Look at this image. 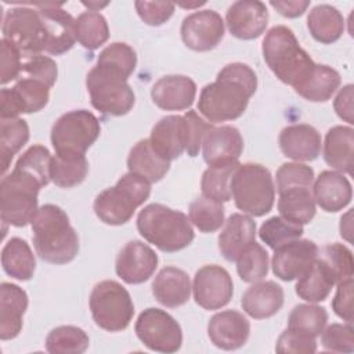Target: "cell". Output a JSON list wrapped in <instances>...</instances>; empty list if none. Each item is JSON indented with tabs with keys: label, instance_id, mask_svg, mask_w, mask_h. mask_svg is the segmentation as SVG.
<instances>
[{
	"label": "cell",
	"instance_id": "1",
	"mask_svg": "<svg viewBox=\"0 0 354 354\" xmlns=\"http://www.w3.org/2000/svg\"><path fill=\"white\" fill-rule=\"evenodd\" d=\"M256 88L257 76L249 65L228 64L217 73L213 83L201 90L198 111L210 123L235 120L246 111Z\"/></svg>",
	"mask_w": 354,
	"mask_h": 354
},
{
	"label": "cell",
	"instance_id": "2",
	"mask_svg": "<svg viewBox=\"0 0 354 354\" xmlns=\"http://www.w3.org/2000/svg\"><path fill=\"white\" fill-rule=\"evenodd\" d=\"M32 241L39 257L51 264L71 263L79 252V236L68 214L57 205L39 207L32 220Z\"/></svg>",
	"mask_w": 354,
	"mask_h": 354
},
{
	"label": "cell",
	"instance_id": "3",
	"mask_svg": "<svg viewBox=\"0 0 354 354\" xmlns=\"http://www.w3.org/2000/svg\"><path fill=\"white\" fill-rule=\"evenodd\" d=\"M261 51L271 72L293 88L310 75L315 65L299 44L293 30L285 25H277L266 33Z\"/></svg>",
	"mask_w": 354,
	"mask_h": 354
},
{
	"label": "cell",
	"instance_id": "4",
	"mask_svg": "<svg viewBox=\"0 0 354 354\" xmlns=\"http://www.w3.org/2000/svg\"><path fill=\"white\" fill-rule=\"evenodd\" d=\"M137 230L147 242L166 253L185 249L195 238L189 217L162 203L147 205L138 213Z\"/></svg>",
	"mask_w": 354,
	"mask_h": 354
},
{
	"label": "cell",
	"instance_id": "5",
	"mask_svg": "<svg viewBox=\"0 0 354 354\" xmlns=\"http://www.w3.org/2000/svg\"><path fill=\"white\" fill-rule=\"evenodd\" d=\"M151 195V183L134 174H123L113 187L101 191L93 203L95 216L108 225L126 224Z\"/></svg>",
	"mask_w": 354,
	"mask_h": 354
},
{
	"label": "cell",
	"instance_id": "6",
	"mask_svg": "<svg viewBox=\"0 0 354 354\" xmlns=\"http://www.w3.org/2000/svg\"><path fill=\"white\" fill-rule=\"evenodd\" d=\"M231 198L243 213L261 217L271 212L275 185L267 167L259 163L239 165L231 180Z\"/></svg>",
	"mask_w": 354,
	"mask_h": 354
},
{
	"label": "cell",
	"instance_id": "7",
	"mask_svg": "<svg viewBox=\"0 0 354 354\" xmlns=\"http://www.w3.org/2000/svg\"><path fill=\"white\" fill-rule=\"evenodd\" d=\"M43 183L17 167L1 178L0 183V214L3 224L25 227L35 218L37 195Z\"/></svg>",
	"mask_w": 354,
	"mask_h": 354
},
{
	"label": "cell",
	"instance_id": "8",
	"mask_svg": "<svg viewBox=\"0 0 354 354\" xmlns=\"http://www.w3.org/2000/svg\"><path fill=\"white\" fill-rule=\"evenodd\" d=\"M86 87L91 105L106 115L123 116L136 102V95L127 77L108 66L95 65L86 76Z\"/></svg>",
	"mask_w": 354,
	"mask_h": 354
},
{
	"label": "cell",
	"instance_id": "9",
	"mask_svg": "<svg viewBox=\"0 0 354 354\" xmlns=\"http://www.w3.org/2000/svg\"><path fill=\"white\" fill-rule=\"evenodd\" d=\"M88 306L95 325L108 332L124 330L134 315L130 293L112 279L101 281L93 288Z\"/></svg>",
	"mask_w": 354,
	"mask_h": 354
},
{
	"label": "cell",
	"instance_id": "10",
	"mask_svg": "<svg viewBox=\"0 0 354 354\" xmlns=\"http://www.w3.org/2000/svg\"><path fill=\"white\" fill-rule=\"evenodd\" d=\"M101 126L94 113L75 109L61 115L51 127V144L55 155L79 156L97 141Z\"/></svg>",
	"mask_w": 354,
	"mask_h": 354
},
{
	"label": "cell",
	"instance_id": "11",
	"mask_svg": "<svg viewBox=\"0 0 354 354\" xmlns=\"http://www.w3.org/2000/svg\"><path fill=\"white\" fill-rule=\"evenodd\" d=\"M3 39L10 41L22 57L46 53L47 29L37 4L33 7H14L3 18Z\"/></svg>",
	"mask_w": 354,
	"mask_h": 354
},
{
	"label": "cell",
	"instance_id": "12",
	"mask_svg": "<svg viewBox=\"0 0 354 354\" xmlns=\"http://www.w3.org/2000/svg\"><path fill=\"white\" fill-rule=\"evenodd\" d=\"M134 330L140 342L152 351L176 353L183 344L180 324L160 308H145L138 315Z\"/></svg>",
	"mask_w": 354,
	"mask_h": 354
},
{
	"label": "cell",
	"instance_id": "13",
	"mask_svg": "<svg viewBox=\"0 0 354 354\" xmlns=\"http://www.w3.org/2000/svg\"><path fill=\"white\" fill-rule=\"evenodd\" d=\"M50 86L41 80L19 76L11 88L0 91V119L41 111L50 100Z\"/></svg>",
	"mask_w": 354,
	"mask_h": 354
},
{
	"label": "cell",
	"instance_id": "14",
	"mask_svg": "<svg viewBox=\"0 0 354 354\" xmlns=\"http://www.w3.org/2000/svg\"><path fill=\"white\" fill-rule=\"evenodd\" d=\"M192 293L199 307L205 310H218L231 301L234 282L225 268L217 264H207L195 272Z\"/></svg>",
	"mask_w": 354,
	"mask_h": 354
},
{
	"label": "cell",
	"instance_id": "15",
	"mask_svg": "<svg viewBox=\"0 0 354 354\" xmlns=\"http://www.w3.org/2000/svg\"><path fill=\"white\" fill-rule=\"evenodd\" d=\"M181 39L194 51H210L224 37V21L213 10L195 11L187 15L181 24Z\"/></svg>",
	"mask_w": 354,
	"mask_h": 354
},
{
	"label": "cell",
	"instance_id": "16",
	"mask_svg": "<svg viewBox=\"0 0 354 354\" xmlns=\"http://www.w3.org/2000/svg\"><path fill=\"white\" fill-rule=\"evenodd\" d=\"M319 248L310 239H295L274 250L272 272L281 281L290 282L306 274L314 264Z\"/></svg>",
	"mask_w": 354,
	"mask_h": 354
},
{
	"label": "cell",
	"instance_id": "17",
	"mask_svg": "<svg viewBox=\"0 0 354 354\" xmlns=\"http://www.w3.org/2000/svg\"><path fill=\"white\" fill-rule=\"evenodd\" d=\"M158 261V254L151 246L141 241H130L120 249L115 261V271L123 282L138 285L153 275Z\"/></svg>",
	"mask_w": 354,
	"mask_h": 354
},
{
	"label": "cell",
	"instance_id": "18",
	"mask_svg": "<svg viewBox=\"0 0 354 354\" xmlns=\"http://www.w3.org/2000/svg\"><path fill=\"white\" fill-rule=\"evenodd\" d=\"M230 33L241 40L259 37L268 25V11L263 1L239 0L232 3L225 14Z\"/></svg>",
	"mask_w": 354,
	"mask_h": 354
},
{
	"label": "cell",
	"instance_id": "19",
	"mask_svg": "<svg viewBox=\"0 0 354 354\" xmlns=\"http://www.w3.org/2000/svg\"><path fill=\"white\" fill-rule=\"evenodd\" d=\"M250 335L248 318L236 310H224L214 314L207 324L210 342L221 350H238L246 344Z\"/></svg>",
	"mask_w": 354,
	"mask_h": 354
},
{
	"label": "cell",
	"instance_id": "20",
	"mask_svg": "<svg viewBox=\"0 0 354 354\" xmlns=\"http://www.w3.org/2000/svg\"><path fill=\"white\" fill-rule=\"evenodd\" d=\"M46 22L47 48L51 55H61L69 51L76 41V19L62 8V4H37Z\"/></svg>",
	"mask_w": 354,
	"mask_h": 354
},
{
	"label": "cell",
	"instance_id": "21",
	"mask_svg": "<svg viewBox=\"0 0 354 354\" xmlns=\"http://www.w3.org/2000/svg\"><path fill=\"white\" fill-rule=\"evenodd\" d=\"M151 97L163 111H184L195 101L196 83L184 75H167L155 82Z\"/></svg>",
	"mask_w": 354,
	"mask_h": 354
},
{
	"label": "cell",
	"instance_id": "22",
	"mask_svg": "<svg viewBox=\"0 0 354 354\" xmlns=\"http://www.w3.org/2000/svg\"><path fill=\"white\" fill-rule=\"evenodd\" d=\"M243 151L241 131L230 124L213 127L202 142V155L209 166L236 162Z\"/></svg>",
	"mask_w": 354,
	"mask_h": 354
},
{
	"label": "cell",
	"instance_id": "23",
	"mask_svg": "<svg viewBox=\"0 0 354 354\" xmlns=\"http://www.w3.org/2000/svg\"><path fill=\"white\" fill-rule=\"evenodd\" d=\"M281 152L296 162H311L319 156L321 136L315 127L306 123L290 124L279 133Z\"/></svg>",
	"mask_w": 354,
	"mask_h": 354
},
{
	"label": "cell",
	"instance_id": "24",
	"mask_svg": "<svg viewBox=\"0 0 354 354\" xmlns=\"http://www.w3.org/2000/svg\"><path fill=\"white\" fill-rule=\"evenodd\" d=\"M315 205L328 213L343 210L353 198L351 183L340 171L324 170L313 185Z\"/></svg>",
	"mask_w": 354,
	"mask_h": 354
},
{
	"label": "cell",
	"instance_id": "25",
	"mask_svg": "<svg viewBox=\"0 0 354 354\" xmlns=\"http://www.w3.org/2000/svg\"><path fill=\"white\" fill-rule=\"evenodd\" d=\"M149 142L155 152L169 162L181 156L187 147L184 116L167 115L159 119L151 130Z\"/></svg>",
	"mask_w": 354,
	"mask_h": 354
},
{
	"label": "cell",
	"instance_id": "26",
	"mask_svg": "<svg viewBox=\"0 0 354 354\" xmlns=\"http://www.w3.org/2000/svg\"><path fill=\"white\" fill-rule=\"evenodd\" d=\"M28 308L26 292L15 283L1 282L0 285V339L11 340L19 335L24 324V314Z\"/></svg>",
	"mask_w": 354,
	"mask_h": 354
},
{
	"label": "cell",
	"instance_id": "27",
	"mask_svg": "<svg viewBox=\"0 0 354 354\" xmlns=\"http://www.w3.org/2000/svg\"><path fill=\"white\" fill-rule=\"evenodd\" d=\"M256 241V221L245 213H232L218 235V249L228 261L236 257Z\"/></svg>",
	"mask_w": 354,
	"mask_h": 354
},
{
	"label": "cell",
	"instance_id": "28",
	"mask_svg": "<svg viewBox=\"0 0 354 354\" xmlns=\"http://www.w3.org/2000/svg\"><path fill=\"white\" fill-rule=\"evenodd\" d=\"M283 289L274 281H259L245 290L241 299L243 311L254 319L275 315L283 306Z\"/></svg>",
	"mask_w": 354,
	"mask_h": 354
},
{
	"label": "cell",
	"instance_id": "29",
	"mask_svg": "<svg viewBox=\"0 0 354 354\" xmlns=\"http://www.w3.org/2000/svg\"><path fill=\"white\" fill-rule=\"evenodd\" d=\"M191 290L192 286L188 274L173 266L162 268L152 282L153 297L169 308L184 306L189 300Z\"/></svg>",
	"mask_w": 354,
	"mask_h": 354
},
{
	"label": "cell",
	"instance_id": "30",
	"mask_svg": "<svg viewBox=\"0 0 354 354\" xmlns=\"http://www.w3.org/2000/svg\"><path fill=\"white\" fill-rule=\"evenodd\" d=\"M324 160L340 173H353L354 130L351 126H333L328 130L322 151Z\"/></svg>",
	"mask_w": 354,
	"mask_h": 354
},
{
	"label": "cell",
	"instance_id": "31",
	"mask_svg": "<svg viewBox=\"0 0 354 354\" xmlns=\"http://www.w3.org/2000/svg\"><path fill=\"white\" fill-rule=\"evenodd\" d=\"M127 169L130 173H134L152 184L160 181L167 174L170 162L155 152L149 138H144L130 149Z\"/></svg>",
	"mask_w": 354,
	"mask_h": 354
},
{
	"label": "cell",
	"instance_id": "32",
	"mask_svg": "<svg viewBox=\"0 0 354 354\" xmlns=\"http://www.w3.org/2000/svg\"><path fill=\"white\" fill-rule=\"evenodd\" d=\"M344 18L342 12L329 4H318L311 8L307 17L310 35L322 44H332L344 32Z\"/></svg>",
	"mask_w": 354,
	"mask_h": 354
},
{
	"label": "cell",
	"instance_id": "33",
	"mask_svg": "<svg viewBox=\"0 0 354 354\" xmlns=\"http://www.w3.org/2000/svg\"><path fill=\"white\" fill-rule=\"evenodd\" d=\"M311 188L313 187H292L278 192V210L281 217L300 225L308 224L317 212Z\"/></svg>",
	"mask_w": 354,
	"mask_h": 354
},
{
	"label": "cell",
	"instance_id": "34",
	"mask_svg": "<svg viewBox=\"0 0 354 354\" xmlns=\"http://www.w3.org/2000/svg\"><path fill=\"white\" fill-rule=\"evenodd\" d=\"M340 75L328 65L315 64L310 75L295 87V91L307 101L325 102L340 86Z\"/></svg>",
	"mask_w": 354,
	"mask_h": 354
},
{
	"label": "cell",
	"instance_id": "35",
	"mask_svg": "<svg viewBox=\"0 0 354 354\" xmlns=\"http://www.w3.org/2000/svg\"><path fill=\"white\" fill-rule=\"evenodd\" d=\"M1 266L7 275L18 281H29L36 268L35 254L22 238H11L1 249Z\"/></svg>",
	"mask_w": 354,
	"mask_h": 354
},
{
	"label": "cell",
	"instance_id": "36",
	"mask_svg": "<svg viewBox=\"0 0 354 354\" xmlns=\"http://www.w3.org/2000/svg\"><path fill=\"white\" fill-rule=\"evenodd\" d=\"M29 126L21 118L0 119V160L1 174L8 170L15 153L28 142Z\"/></svg>",
	"mask_w": 354,
	"mask_h": 354
},
{
	"label": "cell",
	"instance_id": "37",
	"mask_svg": "<svg viewBox=\"0 0 354 354\" xmlns=\"http://www.w3.org/2000/svg\"><path fill=\"white\" fill-rule=\"evenodd\" d=\"M88 173L86 155H54L50 165V180L61 188H72L84 181Z\"/></svg>",
	"mask_w": 354,
	"mask_h": 354
},
{
	"label": "cell",
	"instance_id": "38",
	"mask_svg": "<svg viewBox=\"0 0 354 354\" xmlns=\"http://www.w3.org/2000/svg\"><path fill=\"white\" fill-rule=\"evenodd\" d=\"M297 279L295 286L296 295L308 303L324 301L335 285L329 272L317 259L310 270Z\"/></svg>",
	"mask_w": 354,
	"mask_h": 354
},
{
	"label": "cell",
	"instance_id": "39",
	"mask_svg": "<svg viewBox=\"0 0 354 354\" xmlns=\"http://www.w3.org/2000/svg\"><path fill=\"white\" fill-rule=\"evenodd\" d=\"M241 163L231 162L218 166H209L201 180V189L205 198L217 201L220 203L231 201V180Z\"/></svg>",
	"mask_w": 354,
	"mask_h": 354
},
{
	"label": "cell",
	"instance_id": "40",
	"mask_svg": "<svg viewBox=\"0 0 354 354\" xmlns=\"http://www.w3.org/2000/svg\"><path fill=\"white\" fill-rule=\"evenodd\" d=\"M88 344V335L73 325L57 326L46 337V350L51 354H82Z\"/></svg>",
	"mask_w": 354,
	"mask_h": 354
},
{
	"label": "cell",
	"instance_id": "41",
	"mask_svg": "<svg viewBox=\"0 0 354 354\" xmlns=\"http://www.w3.org/2000/svg\"><path fill=\"white\" fill-rule=\"evenodd\" d=\"M317 260L325 267L335 285L354 275V261L351 250L343 243H329L318 250Z\"/></svg>",
	"mask_w": 354,
	"mask_h": 354
},
{
	"label": "cell",
	"instance_id": "42",
	"mask_svg": "<svg viewBox=\"0 0 354 354\" xmlns=\"http://www.w3.org/2000/svg\"><path fill=\"white\" fill-rule=\"evenodd\" d=\"M76 40L87 50H97L109 37L105 17L97 11H84L76 18Z\"/></svg>",
	"mask_w": 354,
	"mask_h": 354
},
{
	"label": "cell",
	"instance_id": "43",
	"mask_svg": "<svg viewBox=\"0 0 354 354\" xmlns=\"http://www.w3.org/2000/svg\"><path fill=\"white\" fill-rule=\"evenodd\" d=\"M328 322V313L315 304H297L289 314L288 329L317 337Z\"/></svg>",
	"mask_w": 354,
	"mask_h": 354
},
{
	"label": "cell",
	"instance_id": "44",
	"mask_svg": "<svg viewBox=\"0 0 354 354\" xmlns=\"http://www.w3.org/2000/svg\"><path fill=\"white\" fill-rule=\"evenodd\" d=\"M268 261L267 250L254 241L236 257V272L243 282H259L268 274Z\"/></svg>",
	"mask_w": 354,
	"mask_h": 354
},
{
	"label": "cell",
	"instance_id": "45",
	"mask_svg": "<svg viewBox=\"0 0 354 354\" xmlns=\"http://www.w3.org/2000/svg\"><path fill=\"white\" fill-rule=\"evenodd\" d=\"M189 221L205 234L214 232L221 228L224 224V206L223 203L205 198L203 195L191 202L189 209Z\"/></svg>",
	"mask_w": 354,
	"mask_h": 354
},
{
	"label": "cell",
	"instance_id": "46",
	"mask_svg": "<svg viewBox=\"0 0 354 354\" xmlns=\"http://www.w3.org/2000/svg\"><path fill=\"white\" fill-rule=\"evenodd\" d=\"M301 235L303 225L292 223L281 216L267 218L259 230L260 239L272 250L295 239H299Z\"/></svg>",
	"mask_w": 354,
	"mask_h": 354
},
{
	"label": "cell",
	"instance_id": "47",
	"mask_svg": "<svg viewBox=\"0 0 354 354\" xmlns=\"http://www.w3.org/2000/svg\"><path fill=\"white\" fill-rule=\"evenodd\" d=\"M97 65L108 66L124 75L127 79L134 72L137 65V55L133 47L126 43L115 41L106 46L97 58Z\"/></svg>",
	"mask_w": 354,
	"mask_h": 354
},
{
	"label": "cell",
	"instance_id": "48",
	"mask_svg": "<svg viewBox=\"0 0 354 354\" xmlns=\"http://www.w3.org/2000/svg\"><path fill=\"white\" fill-rule=\"evenodd\" d=\"M275 177L278 192L292 187H313L314 170L304 163L288 162L279 166Z\"/></svg>",
	"mask_w": 354,
	"mask_h": 354
},
{
	"label": "cell",
	"instance_id": "49",
	"mask_svg": "<svg viewBox=\"0 0 354 354\" xmlns=\"http://www.w3.org/2000/svg\"><path fill=\"white\" fill-rule=\"evenodd\" d=\"M322 347L328 351L335 353H353L354 351V337L353 326L350 322L346 324H332L321 332Z\"/></svg>",
	"mask_w": 354,
	"mask_h": 354
},
{
	"label": "cell",
	"instance_id": "50",
	"mask_svg": "<svg viewBox=\"0 0 354 354\" xmlns=\"http://www.w3.org/2000/svg\"><path fill=\"white\" fill-rule=\"evenodd\" d=\"M185 131H187V147L185 152L189 156H196L202 148V142L206 134L214 127L212 123L206 122L196 111H187L184 115Z\"/></svg>",
	"mask_w": 354,
	"mask_h": 354
},
{
	"label": "cell",
	"instance_id": "51",
	"mask_svg": "<svg viewBox=\"0 0 354 354\" xmlns=\"http://www.w3.org/2000/svg\"><path fill=\"white\" fill-rule=\"evenodd\" d=\"M19 76H29L37 79L53 87L58 76V68L53 58L41 54L33 55L28 57L26 61H24Z\"/></svg>",
	"mask_w": 354,
	"mask_h": 354
},
{
	"label": "cell",
	"instance_id": "52",
	"mask_svg": "<svg viewBox=\"0 0 354 354\" xmlns=\"http://www.w3.org/2000/svg\"><path fill=\"white\" fill-rule=\"evenodd\" d=\"M275 351L293 353V354H299V353L311 354L317 351V342H315V337H311L286 328L277 340Z\"/></svg>",
	"mask_w": 354,
	"mask_h": 354
},
{
	"label": "cell",
	"instance_id": "53",
	"mask_svg": "<svg viewBox=\"0 0 354 354\" xmlns=\"http://www.w3.org/2000/svg\"><path fill=\"white\" fill-rule=\"evenodd\" d=\"M138 17L149 26H160L174 14V4L169 1H136Z\"/></svg>",
	"mask_w": 354,
	"mask_h": 354
},
{
	"label": "cell",
	"instance_id": "54",
	"mask_svg": "<svg viewBox=\"0 0 354 354\" xmlns=\"http://www.w3.org/2000/svg\"><path fill=\"white\" fill-rule=\"evenodd\" d=\"M1 84H7L11 80H17L22 69V54L6 39H1Z\"/></svg>",
	"mask_w": 354,
	"mask_h": 354
},
{
	"label": "cell",
	"instance_id": "55",
	"mask_svg": "<svg viewBox=\"0 0 354 354\" xmlns=\"http://www.w3.org/2000/svg\"><path fill=\"white\" fill-rule=\"evenodd\" d=\"M353 278L337 283L332 300L333 313L346 322H353Z\"/></svg>",
	"mask_w": 354,
	"mask_h": 354
},
{
	"label": "cell",
	"instance_id": "56",
	"mask_svg": "<svg viewBox=\"0 0 354 354\" xmlns=\"http://www.w3.org/2000/svg\"><path fill=\"white\" fill-rule=\"evenodd\" d=\"M353 84H346L340 91L337 93L335 101H333V108L336 115L347 122L348 124L354 123V111H353Z\"/></svg>",
	"mask_w": 354,
	"mask_h": 354
},
{
	"label": "cell",
	"instance_id": "57",
	"mask_svg": "<svg viewBox=\"0 0 354 354\" xmlns=\"http://www.w3.org/2000/svg\"><path fill=\"white\" fill-rule=\"evenodd\" d=\"M270 6L275 8L282 17L297 18L304 14L310 6L308 0H288V1H270Z\"/></svg>",
	"mask_w": 354,
	"mask_h": 354
},
{
	"label": "cell",
	"instance_id": "58",
	"mask_svg": "<svg viewBox=\"0 0 354 354\" xmlns=\"http://www.w3.org/2000/svg\"><path fill=\"white\" fill-rule=\"evenodd\" d=\"M350 217H351V210H348L347 214L340 218V235L343 238H346L348 242H351V221H350Z\"/></svg>",
	"mask_w": 354,
	"mask_h": 354
},
{
	"label": "cell",
	"instance_id": "59",
	"mask_svg": "<svg viewBox=\"0 0 354 354\" xmlns=\"http://www.w3.org/2000/svg\"><path fill=\"white\" fill-rule=\"evenodd\" d=\"M83 6H86L88 8V11H98L100 8L108 6V3H86V1H83Z\"/></svg>",
	"mask_w": 354,
	"mask_h": 354
}]
</instances>
